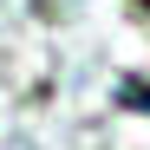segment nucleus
Returning <instances> with one entry per match:
<instances>
[{
  "label": "nucleus",
  "mask_w": 150,
  "mask_h": 150,
  "mask_svg": "<svg viewBox=\"0 0 150 150\" xmlns=\"http://www.w3.org/2000/svg\"><path fill=\"white\" fill-rule=\"evenodd\" d=\"M124 105H131V111H150V85L144 79H124Z\"/></svg>",
  "instance_id": "obj_1"
}]
</instances>
